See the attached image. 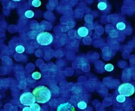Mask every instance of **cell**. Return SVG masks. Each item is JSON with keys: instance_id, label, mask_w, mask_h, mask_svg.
I'll return each mask as SVG.
<instances>
[{"instance_id": "obj_9", "label": "cell", "mask_w": 135, "mask_h": 111, "mask_svg": "<svg viewBox=\"0 0 135 111\" xmlns=\"http://www.w3.org/2000/svg\"><path fill=\"white\" fill-rule=\"evenodd\" d=\"M25 49L24 47L21 45H18L15 48V50H16V52L17 53H20V54H21V53H23L25 51Z\"/></svg>"}, {"instance_id": "obj_15", "label": "cell", "mask_w": 135, "mask_h": 111, "mask_svg": "<svg viewBox=\"0 0 135 111\" xmlns=\"http://www.w3.org/2000/svg\"><path fill=\"white\" fill-rule=\"evenodd\" d=\"M32 77L35 80H39L41 77V74L38 72H35L32 73Z\"/></svg>"}, {"instance_id": "obj_11", "label": "cell", "mask_w": 135, "mask_h": 111, "mask_svg": "<svg viewBox=\"0 0 135 111\" xmlns=\"http://www.w3.org/2000/svg\"><path fill=\"white\" fill-rule=\"evenodd\" d=\"M32 111H40L41 108L40 105L37 103H35L30 106Z\"/></svg>"}, {"instance_id": "obj_16", "label": "cell", "mask_w": 135, "mask_h": 111, "mask_svg": "<svg viewBox=\"0 0 135 111\" xmlns=\"http://www.w3.org/2000/svg\"><path fill=\"white\" fill-rule=\"evenodd\" d=\"M32 4L34 7H38L41 4V2L39 0H33L32 2Z\"/></svg>"}, {"instance_id": "obj_6", "label": "cell", "mask_w": 135, "mask_h": 111, "mask_svg": "<svg viewBox=\"0 0 135 111\" xmlns=\"http://www.w3.org/2000/svg\"><path fill=\"white\" fill-rule=\"evenodd\" d=\"M57 111H75V107L69 102L63 103L57 108Z\"/></svg>"}, {"instance_id": "obj_2", "label": "cell", "mask_w": 135, "mask_h": 111, "mask_svg": "<svg viewBox=\"0 0 135 111\" xmlns=\"http://www.w3.org/2000/svg\"><path fill=\"white\" fill-rule=\"evenodd\" d=\"M118 91L120 95L128 97L134 94L135 92V87L131 83H123L119 86Z\"/></svg>"}, {"instance_id": "obj_13", "label": "cell", "mask_w": 135, "mask_h": 111, "mask_svg": "<svg viewBox=\"0 0 135 111\" xmlns=\"http://www.w3.org/2000/svg\"><path fill=\"white\" fill-rule=\"evenodd\" d=\"M104 69L107 71L110 72L113 70L114 69V66L111 63H108L104 66Z\"/></svg>"}, {"instance_id": "obj_17", "label": "cell", "mask_w": 135, "mask_h": 111, "mask_svg": "<svg viewBox=\"0 0 135 111\" xmlns=\"http://www.w3.org/2000/svg\"><path fill=\"white\" fill-rule=\"evenodd\" d=\"M22 111H32V110L30 107H25L23 109Z\"/></svg>"}, {"instance_id": "obj_14", "label": "cell", "mask_w": 135, "mask_h": 111, "mask_svg": "<svg viewBox=\"0 0 135 111\" xmlns=\"http://www.w3.org/2000/svg\"><path fill=\"white\" fill-rule=\"evenodd\" d=\"M34 12L32 11L27 10L24 13V15L26 17H27L28 18H32V17H34Z\"/></svg>"}, {"instance_id": "obj_12", "label": "cell", "mask_w": 135, "mask_h": 111, "mask_svg": "<svg viewBox=\"0 0 135 111\" xmlns=\"http://www.w3.org/2000/svg\"><path fill=\"white\" fill-rule=\"evenodd\" d=\"M78 108L81 109H85L87 107V104L84 101H81L78 103L77 104Z\"/></svg>"}, {"instance_id": "obj_10", "label": "cell", "mask_w": 135, "mask_h": 111, "mask_svg": "<svg viewBox=\"0 0 135 111\" xmlns=\"http://www.w3.org/2000/svg\"><path fill=\"white\" fill-rule=\"evenodd\" d=\"M116 100L119 103L125 102L126 101V97L123 95H118L116 97Z\"/></svg>"}, {"instance_id": "obj_4", "label": "cell", "mask_w": 135, "mask_h": 111, "mask_svg": "<svg viewBox=\"0 0 135 111\" xmlns=\"http://www.w3.org/2000/svg\"><path fill=\"white\" fill-rule=\"evenodd\" d=\"M115 28L116 30L119 33L129 35L132 33V27L126 21L119 20L115 24Z\"/></svg>"}, {"instance_id": "obj_8", "label": "cell", "mask_w": 135, "mask_h": 111, "mask_svg": "<svg viewBox=\"0 0 135 111\" xmlns=\"http://www.w3.org/2000/svg\"><path fill=\"white\" fill-rule=\"evenodd\" d=\"M98 7L101 11H107L109 9V5L106 1H101L98 4Z\"/></svg>"}, {"instance_id": "obj_3", "label": "cell", "mask_w": 135, "mask_h": 111, "mask_svg": "<svg viewBox=\"0 0 135 111\" xmlns=\"http://www.w3.org/2000/svg\"><path fill=\"white\" fill-rule=\"evenodd\" d=\"M53 37L51 33L42 32L38 34L36 37V41L39 44L47 46L51 44L53 41Z\"/></svg>"}, {"instance_id": "obj_1", "label": "cell", "mask_w": 135, "mask_h": 111, "mask_svg": "<svg viewBox=\"0 0 135 111\" xmlns=\"http://www.w3.org/2000/svg\"><path fill=\"white\" fill-rule=\"evenodd\" d=\"M32 94L35 97L36 101L39 103H45L50 101L51 97L50 90L44 86H39L34 89Z\"/></svg>"}, {"instance_id": "obj_5", "label": "cell", "mask_w": 135, "mask_h": 111, "mask_svg": "<svg viewBox=\"0 0 135 111\" xmlns=\"http://www.w3.org/2000/svg\"><path fill=\"white\" fill-rule=\"evenodd\" d=\"M20 101L22 105L26 106H31L36 102L35 96L30 92L22 93L20 97Z\"/></svg>"}, {"instance_id": "obj_7", "label": "cell", "mask_w": 135, "mask_h": 111, "mask_svg": "<svg viewBox=\"0 0 135 111\" xmlns=\"http://www.w3.org/2000/svg\"><path fill=\"white\" fill-rule=\"evenodd\" d=\"M77 33L80 37H84L88 34L89 30L86 27H81L79 28L77 31Z\"/></svg>"}]
</instances>
